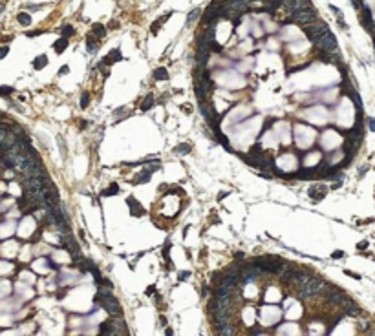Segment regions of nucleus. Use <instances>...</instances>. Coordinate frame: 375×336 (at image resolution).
Returning <instances> with one entry per match:
<instances>
[{
  "instance_id": "e433bc0d",
  "label": "nucleus",
  "mask_w": 375,
  "mask_h": 336,
  "mask_svg": "<svg viewBox=\"0 0 375 336\" xmlns=\"http://www.w3.org/2000/svg\"><path fill=\"white\" fill-rule=\"evenodd\" d=\"M7 51H9V49H7V46H4L2 49H0V57H2V59H4V57L7 55Z\"/></svg>"
},
{
  "instance_id": "f257e3e1",
  "label": "nucleus",
  "mask_w": 375,
  "mask_h": 336,
  "mask_svg": "<svg viewBox=\"0 0 375 336\" xmlns=\"http://www.w3.org/2000/svg\"><path fill=\"white\" fill-rule=\"evenodd\" d=\"M95 301H99L103 309L110 314L112 318H123V309L119 305V301L114 294H104V296H95Z\"/></svg>"
},
{
  "instance_id": "c9c22d12",
  "label": "nucleus",
  "mask_w": 375,
  "mask_h": 336,
  "mask_svg": "<svg viewBox=\"0 0 375 336\" xmlns=\"http://www.w3.org/2000/svg\"><path fill=\"white\" fill-rule=\"evenodd\" d=\"M68 71H70V68H68V66H62V68L59 70V75H66Z\"/></svg>"
},
{
  "instance_id": "39448f33",
  "label": "nucleus",
  "mask_w": 375,
  "mask_h": 336,
  "mask_svg": "<svg viewBox=\"0 0 375 336\" xmlns=\"http://www.w3.org/2000/svg\"><path fill=\"white\" fill-rule=\"evenodd\" d=\"M326 31H329V28H328V24H324V22H311V24H307V26H304V33L307 35V38L309 40H317L322 33H326Z\"/></svg>"
},
{
  "instance_id": "f3484780",
  "label": "nucleus",
  "mask_w": 375,
  "mask_h": 336,
  "mask_svg": "<svg viewBox=\"0 0 375 336\" xmlns=\"http://www.w3.org/2000/svg\"><path fill=\"white\" fill-rule=\"evenodd\" d=\"M66 48H68V37H60L59 40L53 42V49H55L57 53H64Z\"/></svg>"
},
{
  "instance_id": "20e7f679",
  "label": "nucleus",
  "mask_w": 375,
  "mask_h": 336,
  "mask_svg": "<svg viewBox=\"0 0 375 336\" xmlns=\"http://www.w3.org/2000/svg\"><path fill=\"white\" fill-rule=\"evenodd\" d=\"M315 18H317V13H315V9L309 6V7H302V9H296V11H293V20L295 22H298V24H304V26H307V24H311V22H315Z\"/></svg>"
},
{
  "instance_id": "c85d7f7f",
  "label": "nucleus",
  "mask_w": 375,
  "mask_h": 336,
  "mask_svg": "<svg viewBox=\"0 0 375 336\" xmlns=\"http://www.w3.org/2000/svg\"><path fill=\"white\" fill-rule=\"evenodd\" d=\"M73 33H75L73 26H64V28H62V37H71Z\"/></svg>"
},
{
  "instance_id": "4c0bfd02",
  "label": "nucleus",
  "mask_w": 375,
  "mask_h": 336,
  "mask_svg": "<svg viewBox=\"0 0 375 336\" xmlns=\"http://www.w3.org/2000/svg\"><path fill=\"white\" fill-rule=\"evenodd\" d=\"M273 123H275V119H269V121L265 123V126H264V130H269L271 126H273Z\"/></svg>"
},
{
  "instance_id": "7ed1b4c3",
  "label": "nucleus",
  "mask_w": 375,
  "mask_h": 336,
  "mask_svg": "<svg viewBox=\"0 0 375 336\" xmlns=\"http://www.w3.org/2000/svg\"><path fill=\"white\" fill-rule=\"evenodd\" d=\"M315 44L322 49V51H326V53H331V55H337V38H335V35L331 33V31H326V33H322L317 40H315Z\"/></svg>"
},
{
  "instance_id": "f8f14e48",
  "label": "nucleus",
  "mask_w": 375,
  "mask_h": 336,
  "mask_svg": "<svg viewBox=\"0 0 375 336\" xmlns=\"http://www.w3.org/2000/svg\"><path fill=\"white\" fill-rule=\"evenodd\" d=\"M200 108H201V115L207 119V123L212 126L214 124V113H212V106L210 104H205L203 101H200Z\"/></svg>"
},
{
  "instance_id": "a211bd4d",
  "label": "nucleus",
  "mask_w": 375,
  "mask_h": 336,
  "mask_svg": "<svg viewBox=\"0 0 375 336\" xmlns=\"http://www.w3.org/2000/svg\"><path fill=\"white\" fill-rule=\"evenodd\" d=\"M152 106H154V95H152V93H148V95L145 97V101L141 102V112H148V110H152Z\"/></svg>"
},
{
  "instance_id": "6ab92c4d",
  "label": "nucleus",
  "mask_w": 375,
  "mask_h": 336,
  "mask_svg": "<svg viewBox=\"0 0 375 336\" xmlns=\"http://www.w3.org/2000/svg\"><path fill=\"white\" fill-rule=\"evenodd\" d=\"M17 20H18L20 26H29V24H31V15L26 13V11H20V13L17 15Z\"/></svg>"
},
{
  "instance_id": "412c9836",
  "label": "nucleus",
  "mask_w": 375,
  "mask_h": 336,
  "mask_svg": "<svg viewBox=\"0 0 375 336\" xmlns=\"http://www.w3.org/2000/svg\"><path fill=\"white\" fill-rule=\"evenodd\" d=\"M167 79H168L167 68H157V70H154V81H167Z\"/></svg>"
},
{
  "instance_id": "2f4dec72",
  "label": "nucleus",
  "mask_w": 375,
  "mask_h": 336,
  "mask_svg": "<svg viewBox=\"0 0 375 336\" xmlns=\"http://www.w3.org/2000/svg\"><path fill=\"white\" fill-rule=\"evenodd\" d=\"M368 128L371 130V132H375V119H373V117L368 119Z\"/></svg>"
},
{
  "instance_id": "cd10ccee",
  "label": "nucleus",
  "mask_w": 375,
  "mask_h": 336,
  "mask_svg": "<svg viewBox=\"0 0 375 336\" xmlns=\"http://www.w3.org/2000/svg\"><path fill=\"white\" fill-rule=\"evenodd\" d=\"M88 104H90V93L84 91L81 95V108H88Z\"/></svg>"
},
{
  "instance_id": "9d476101",
  "label": "nucleus",
  "mask_w": 375,
  "mask_h": 336,
  "mask_svg": "<svg viewBox=\"0 0 375 336\" xmlns=\"http://www.w3.org/2000/svg\"><path fill=\"white\" fill-rule=\"evenodd\" d=\"M326 192H328L326 187H322V185H313L311 188H309V197H313V201H320V199H324Z\"/></svg>"
},
{
  "instance_id": "ea45409f",
  "label": "nucleus",
  "mask_w": 375,
  "mask_h": 336,
  "mask_svg": "<svg viewBox=\"0 0 375 336\" xmlns=\"http://www.w3.org/2000/svg\"><path fill=\"white\" fill-rule=\"evenodd\" d=\"M234 259H238V261H242V259H243V252H236V254H234Z\"/></svg>"
},
{
  "instance_id": "6e6552de",
  "label": "nucleus",
  "mask_w": 375,
  "mask_h": 336,
  "mask_svg": "<svg viewBox=\"0 0 375 336\" xmlns=\"http://www.w3.org/2000/svg\"><path fill=\"white\" fill-rule=\"evenodd\" d=\"M342 309H344V316H359L360 314V309L355 301H353L351 298H346L344 305H342Z\"/></svg>"
},
{
  "instance_id": "f03ea898",
  "label": "nucleus",
  "mask_w": 375,
  "mask_h": 336,
  "mask_svg": "<svg viewBox=\"0 0 375 336\" xmlns=\"http://www.w3.org/2000/svg\"><path fill=\"white\" fill-rule=\"evenodd\" d=\"M326 287V283L322 279H317V278H311L309 281H306V283L298 285V296L306 300V298H311L315 296L317 292H322V289Z\"/></svg>"
},
{
  "instance_id": "423d86ee",
  "label": "nucleus",
  "mask_w": 375,
  "mask_h": 336,
  "mask_svg": "<svg viewBox=\"0 0 375 336\" xmlns=\"http://www.w3.org/2000/svg\"><path fill=\"white\" fill-rule=\"evenodd\" d=\"M159 168H161V163H159V161L152 163V166L141 170V172H139V174L134 177V183H132V185H145V183H148L150 177H152V174H154V172H157Z\"/></svg>"
},
{
  "instance_id": "ddd939ff",
  "label": "nucleus",
  "mask_w": 375,
  "mask_h": 336,
  "mask_svg": "<svg viewBox=\"0 0 375 336\" xmlns=\"http://www.w3.org/2000/svg\"><path fill=\"white\" fill-rule=\"evenodd\" d=\"M313 276L309 274V272H306V270H296L295 272V276H293V281L296 285H302V283H306V281H309Z\"/></svg>"
},
{
  "instance_id": "4be33fe9",
  "label": "nucleus",
  "mask_w": 375,
  "mask_h": 336,
  "mask_svg": "<svg viewBox=\"0 0 375 336\" xmlns=\"http://www.w3.org/2000/svg\"><path fill=\"white\" fill-rule=\"evenodd\" d=\"M115 194H119V185H117V183H112L110 188H106V190H103V192H101V196L108 197V196H115Z\"/></svg>"
},
{
  "instance_id": "9b49d317",
  "label": "nucleus",
  "mask_w": 375,
  "mask_h": 336,
  "mask_svg": "<svg viewBox=\"0 0 375 336\" xmlns=\"http://www.w3.org/2000/svg\"><path fill=\"white\" fill-rule=\"evenodd\" d=\"M126 205L130 207V214L137 216V218H139V216H143V207L139 205V201H137L135 197H132V196L126 197Z\"/></svg>"
},
{
  "instance_id": "aec40b11",
  "label": "nucleus",
  "mask_w": 375,
  "mask_h": 336,
  "mask_svg": "<svg viewBox=\"0 0 375 336\" xmlns=\"http://www.w3.org/2000/svg\"><path fill=\"white\" fill-rule=\"evenodd\" d=\"M92 33L97 37V38H103V37L106 35V28H104L103 24H93V26H92Z\"/></svg>"
},
{
  "instance_id": "58836bf2",
  "label": "nucleus",
  "mask_w": 375,
  "mask_h": 336,
  "mask_svg": "<svg viewBox=\"0 0 375 336\" xmlns=\"http://www.w3.org/2000/svg\"><path fill=\"white\" fill-rule=\"evenodd\" d=\"M154 292H156V287H154V285H150V287L146 289V294H148V296H150V294H154Z\"/></svg>"
},
{
  "instance_id": "37998d69",
  "label": "nucleus",
  "mask_w": 375,
  "mask_h": 336,
  "mask_svg": "<svg viewBox=\"0 0 375 336\" xmlns=\"http://www.w3.org/2000/svg\"><path fill=\"white\" fill-rule=\"evenodd\" d=\"M28 9H31V11H37V9H40L39 6H28Z\"/></svg>"
},
{
  "instance_id": "473e14b6",
  "label": "nucleus",
  "mask_w": 375,
  "mask_h": 336,
  "mask_svg": "<svg viewBox=\"0 0 375 336\" xmlns=\"http://www.w3.org/2000/svg\"><path fill=\"white\" fill-rule=\"evenodd\" d=\"M189 276H190V270H185V272H179V276H178V278H179V281H183V279H185V278H189Z\"/></svg>"
},
{
  "instance_id": "0eeeda50",
  "label": "nucleus",
  "mask_w": 375,
  "mask_h": 336,
  "mask_svg": "<svg viewBox=\"0 0 375 336\" xmlns=\"http://www.w3.org/2000/svg\"><path fill=\"white\" fill-rule=\"evenodd\" d=\"M209 55H210V48L209 46H203V44H198V51H196V62L198 66L203 68L209 60Z\"/></svg>"
},
{
  "instance_id": "a878e982",
  "label": "nucleus",
  "mask_w": 375,
  "mask_h": 336,
  "mask_svg": "<svg viewBox=\"0 0 375 336\" xmlns=\"http://www.w3.org/2000/svg\"><path fill=\"white\" fill-rule=\"evenodd\" d=\"M200 13H201V9H200V7H196L192 13H189V17H187V26H190V22H194V20L200 17Z\"/></svg>"
},
{
  "instance_id": "7c9ffc66",
  "label": "nucleus",
  "mask_w": 375,
  "mask_h": 336,
  "mask_svg": "<svg viewBox=\"0 0 375 336\" xmlns=\"http://www.w3.org/2000/svg\"><path fill=\"white\" fill-rule=\"evenodd\" d=\"M331 258H333V259H340V258H344V252H342V250H335L333 254H331Z\"/></svg>"
},
{
  "instance_id": "4468645a",
  "label": "nucleus",
  "mask_w": 375,
  "mask_h": 336,
  "mask_svg": "<svg viewBox=\"0 0 375 336\" xmlns=\"http://www.w3.org/2000/svg\"><path fill=\"white\" fill-rule=\"evenodd\" d=\"M86 49H88L90 53H97V49H99V38L95 37L93 33L86 38Z\"/></svg>"
},
{
  "instance_id": "c03bdc74",
  "label": "nucleus",
  "mask_w": 375,
  "mask_h": 336,
  "mask_svg": "<svg viewBox=\"0 0 375 336\" xmlns=\"http://www.w3.org/2000/svg\"><path fill=\"white\" fill-rule=\"evenodd\" d=\"M207 292H209V287H203V289H201V294H203V296H205Z\"/></svg>"
},
{
  "instance_id": "dca6fc26",
  "label": "nucleus",
  "mask_w": 375,
  "mask_h": 336,
  "mask_svg": "<svg viewBox=\"0 0 375 336\" xmlns=\"http://www.w3.org/2000/svg\"><path fill=\"white\" fill-rule=\"evenodd\" d=\"M48 66V57L42 53V55H37L35 59H33V68L37 70V71H40L42 68H46Z\"/></svg>"
},
{
  "instance_id": "a19ab883",
  "label": "nucleus",
  "mask_w": 375,
  "mask_h": 336,
  "mask_svg": "<svg viewBox=\"0 0 375 336\" xmlns=\"http://www.w3.org/2000/svg\"><path fill=\"white\" fill-rule=\"evenodd\" d=\"M346 274H348V276H351V278H355V279H360V276H359V274H353L351 270H346Z\"/></svg>"
},
{
  "instance_id": "bb28decb",
  "label": "nucleus",
  "mask_w": 375,
  "mask_h": 336,
  "mask_svg": "<svg viewBox=\"0 0 375 336\" xmlns=\"http://www.w3.org/2000/svg\"><path fill=\"white\" fill-rule=\"evenodd\" d=\"M13 91H15V88H11V86H0V95H2L4 99H7L9 93H13Z\"/></svg>"
},
{
  "instance_id": "393cba45",
  "label": "nucleus",
  "mask_w": 375,
  "mask_h": 336,
  "mask_svg": "<svg viewBox=\"0 0 375 336\" xmlns=\"http://www.w3.org/2000/svg\"><path fill=\"white\" fill-rule=\"evenodd\" d=\"M315 174H317V168H307V170H306V168H302V170L298 172V177L306 179V177H313Z\"/></svg>"
},
{
  "instance_id": "79ce46f5",
  "label": "nucleus",
  "mask_w": 375,
  "mask_h": 336,
  "mask_svg": "<svg viewBox=\"0 0 375 336\" xmlns=\"http://www.w3.org/2000/svg\"><path fill=\"white\" fill-rule=\"evenodd\" d=\"M40 33V31H31V33H28V37H37Z\"/></svg>"
},
{
  "instance_id": "b1692460",
  "label": "nucleus",
  "mask_w": 375,
  "mask_h": 336,
  "mask_svg": "<svg viewBox=\"0 0 375 336\" xmlns=\"http://www.w3.org/2000/svg\"><path fill=\"white\" fill-rule=\"evenodd\" d=\"M218 334H221V336H234V329H231L229 325H218Z\"/></svg>"
},
{
  "instance_id": "72a5a7b5",
  "label": "nucleus",
  "mask_w": 375,
  "mask_h": 336,
  "mask_svg": "<svg viewBox=\"0 0 375 336\" xmlns=\"http://www.w3.org/2000/svg\"><path fill=\"white\" fill-rule=\"evenodd\" d=\"M249 332H251V334H264V331H262L260 327H253V329H251Z\"/></svg>"
},
{
  "instance_id": "5701e85b",
  "label": "nucleus",
  "mask_w": 375,
  "mask_h": 336,
  "mask_svg": "<svg viewBox=\"0 0 375 336\" xmlns=\"http://www.w3.org/2000/svg\"><path fill=\"white\" fill-rule=\"evenodd\" d=\"M174 154H178V155H187V154H190V144H178L176 148H174Z\"/></svg>"
},
{
  "instance_id": "c756f323",
  "label": "nucleus",
  "mask_w": 375,
  "mask_h": 336,
  "mask_svg": "<svg viewBox=\"0 0 375 336\" xmlns=\"http://www.w3.org/2000/svg\"><path fill=\"white\" fill-rule=\"evenodd\" d=\"M209 48H210V51H214V53H220V51L223 49V48H221V46L218 44V42H216V40H212V42H210V46H209Z\"/></svg>"
},
{
  "instance_id": "a18cd8bd",
  "label": "nucleus",
  "mask_w": 375,
  "mask_h": 336,
  "mask_svg": "<svg viewBox=\"0 0 375 336\" xmlns=\"http://www.w3.org/2000/svg\"><path fill=\"white\" fill-rule=\"evenodd\" d=\"M165 334H167V336H172L174 332H172V329H167V331H165Z\"/></svg>"
},
{
  "instance_id": "1a4fd4ad",
  "label": "nucleus",
  "mask_w": 375,
  "mask_h": 336,
  "mask_svg": "<svg viewBox=\"0 0 375 336\" xmlns=\"http://www.w3.org/2000/svg\"><path fill=\"white\" fill-rule=\"evenodd\" d=\"M284 6L289 11H296L302 7H309V0H284Z\"/></svg>"
},
{
  "instance_id": "2eb2a0df",
  "label": "nucleus",
  "mask_w": 375,
  "mask_h": 336,
  "mask_svg": "<svg viewBox=\"0 0 375 336\" xmlns=\"http://www.w3.org/2000/svg\"><path fill=\"white\" fill-rule=\"evenodd\" d=\"M123 59V55H121V49H112L108 55H106L104 59H103V62H106V64H114V62H117V60H121Z\"/></svg>"
},
{
  "instance_id": "f704fd0d",
  "label": "nucleus",
  "mask_w": 375,
  "mask_h": 336,
  "mask_svg": "<svg viewBox=\"0 0 375 336\" xmlns=\"http://www.w3.org/2000/svg\"><path fill=\"white\" fill-rule=\"evenodd\" d=\"M357 248H359V250H364V248H368V241H360V243L357 245Z\"/></svg>"
}]
</instances>
